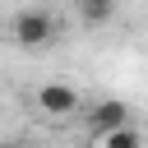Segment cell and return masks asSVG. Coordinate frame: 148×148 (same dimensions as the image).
Instances as JSON below:
<instances>
[{
  "mask_svg": "<svg viewBox=\"0 0 148 148\" xmlns=\"http://www.w3.org/2000/svg\"><path fill=\"white\" fill-rule=\"evenodd\" d=\"M88 120H92V130L102 134V130H116V125H130V106H125L120 97H106V102H97V106L88 111Z\"/></svg>",
  "mask_w": 148,
  "mask_h": 148,
  "instance_id": "3",
  "label": "cell"
},
{
  "mask_svg": "<svg viewBox=\"0 0 148 148\" xmlns=\"http://www.w3.org/2000/svg\"><path fill=\"white\" fill-rule=\"evenodd\" d=\"M97 148H143V139H139L134 125H116V130H102L97 134Z\"/></svg>",
  "mask_w": 148,
  "mask_h": 148,
  "instance_id": "5",
  "label": "cell"
},
{
  "mask_svg": "<svg viewBox=\"0 0 148 148\" xmlns=\"http://www.w3.org/2000/svg\"><path fill=\"white\" fill-rule=\"evenodd\" d=\"M79 18L88 28H102V23L116 18V0H79Z\"/></svg>",
  "mask_w": 148,
  "mask_h": 148,
  "instance_id": "4",
  "label": "cell"
},
{
  "mask_svg": "<svg viewBox=\"0 0 148 148\" xmlns=\"http://www.w3.org/2000/svg\"><path fill=\"white\" fill-rule=\"evenodd\" d=\"M0 148H18V143H0Z\"/></svg>",
  "mask_w": 148,
  "mask_h": 148,
  "instance_id": "6",
  "label": "cell"
},
{
  "mask_svg": "<svg viewBox=\"0 0 148 148\" xmlns=\"http://www.w3.org/2000/svg\"><path fill=\"white\" fill-rule=\"evenodd\" d=\"M9 32H14V42H18L23 51H37V46L56 42V18H51L46 9H23Z\"/></svg>",
  "mask_w": 148,
  "mask_h": 148,
  "instance_id": "1",
  "label": "cell"
},
{
  "mask_svg": "<svg viewBox=\"0 0 148 148\" xmlns=\"http://www.w3.org/2000/svg\"><path fill=\"white\" fill-rule=\"evenodd\" d=\"M32 102H37V111H42V116H51V120H65V116H74V111L83 106V102H79V92H74L69 83H42Z\"/></svg>",
  "mask_w": 148,
  "mask_h": 148,
  "instance_id": "2",
  "label": "cell"
}]
</instances>
